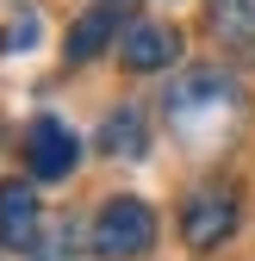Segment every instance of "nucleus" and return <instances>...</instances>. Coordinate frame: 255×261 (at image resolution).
Here are the masks:
<instances>
[{"label":"nucleus","mask_w":255,"mask_h":261,"mask_svg":"<svg viewBox=\"0 0 255 261\" xmlns=\"http://www.w3.org/2000/svg\"><path fill=\"white\" fill-rule=\"evenodd\" d=\"M149 243H156V212H149L143 199L118 193V199L100 205V218H93V255H106V261H137Z\"/></svg>","instance_id":"nucleus-1"},{"label":"nucleus","mask_w":255,"mask_h":261,"mask_svg":"<svg viewBox=\"0 0 255 261\" xmlns=\"http://www.w3.org/2000/svg\"><path fill=\"white\" fill-rule=\"evenodd\" d=\"M231 230H237V199L231 193L206 187V193H193V199L181 205V243L187 249H218Z\"/></svg>","instance_id":"nucleus-2"},{"label":"nucleus","mask_w":255,"mask_h":261,"mask_svg":"<svg viewBox=\"0 0 255 261\" xmlns=\"http://www.w3.org/2000/svg\"><path fill=\"white\" fill-rule=\"evenodd\" d=\"M25 155H31V174H38V180H62V174L75 168L81 143H75V130H69V124L38 118V124H31V137H25Z\"/></svg>","instance_id":"nucleus-3"},{"label":"nucleus","mask_w":255,"mask_h":261,"mask_svg":"<svg viewBox=\"0 0 255 261\" xmlns=\"http://www.w3.org/2000/svg\"><path fill=\"white\" fill-rule=\"evenodd\" d=\"M118 56H124V69H168V62L181 56V31L174 25H156V19H143V25H131L118 38Z\"/></svg>","instance_id":"nucleus-4"},{"label":"nucleus","mask_w":255,"mask_h":261,"mask_svg":"<svg viewBox=\"0 0 255 261\" xmlns=\"http://www.w3.org/2000/svg\"><path fill=\"white\" fill-rule=\"evenodd\" d=\"M0 243L7 249H31L38 243V193L25 180H0Z\"/></svg>","instance_id":"nucleus-5"},{"label":"nucleus","mask_w":255,"mask_h":261,"mask_svg":"<svg viewBox=\"0 0 255 261\" xmlns=\"http://www.w3.org/2000/svg\"><path fill=\"white\" fill-rule=\"evenodd\" d=\"M112 31H118V7H112V0H100V7H93L87 19H75V31H69V62H87V56H100Z\"/></svg>","instance_id":"nucleus-6"},{"label":"nucleus","mask_w":255,"mask_h":261,"mask_svg":"<svg viewBox=\"0 0 255 261\" xmlns=\"http://www.w3.org/2000/svg\"><path fill=\"white\" fill-rule=\"evenodd\" d=\"M212 19H218V38H231L255 56V0H218Z\"/></svg>","instance_id":"nucleus-7"},{"label":"nucleus","mask_w":255,"mask_h":261,"mask_svg":"<svg viewBox=\"0 0 255 261\" xmlns=\"http://www.w3.org/2000/svg\"><path fill=\"white\" fill-rule=\"evenodd\" d=\"M106 149L112 155H143V118L137 112H112L106 118Z\"/></svg>","instance_id":"nucleus-8"},{"label":"nucleus","mask_w":255,"mask_h":261,"mask_svg":"<svg viewBox=\"0 0 255 261\" xmlns=\"http://www.w3.org/2000/svg\"><path fill=\"white\" fill-rule=\"evenodd\" d=\"M25 44H38V19H31V13H19L7 31H0V50H7V56H19Z\"/></svg>","instance_id":"nucleus-9"}]
</instances>
